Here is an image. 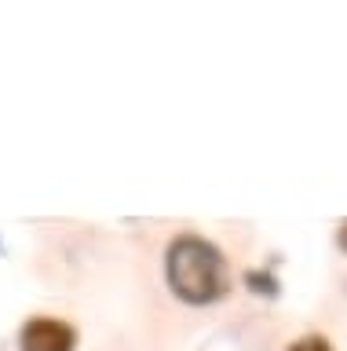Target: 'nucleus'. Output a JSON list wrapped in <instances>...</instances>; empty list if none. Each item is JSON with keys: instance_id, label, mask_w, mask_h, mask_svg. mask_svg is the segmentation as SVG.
I'll return each mask as SVG.
<instances>
[{"instance_id": "obj_1", "label": "nucleus", "mask_w": 347, "mask_h": 351, "mask_svg": "<svg viewBox=\"0 0 347 351\" xmlns=\"http://www.w3.org/2000/svg\"><path fill=\"white\" fill-rule=\"evenodd\" d=\"M165 282L183 304L212 307L231 293L234 274L216 241L201 234H176L165 249Z\"/></svg>"}, {"instance_id": "obj_2", "label": "nucleus", "mask_w": 347, "mask_h": 351, "mask_svg": "<svg viewBox=\"0 0 347 351\" xmlns=\"http://www.w3.org/2000/svg\"><path fill=\"white\" fill-rule=\"evenodd\" d=\"M18 351H77V329L66 318H29L18 329Z\"/></svg>"}, {"instance_id": "obj_3", "label": "nucleus", "mask_w": 347, "mask_h": 351, "mask_svg": "<svg viewBox=\"0 0 347 351\" xmlns=\"http://www.w3.org/2000/svg\"><path fill=\"white\" fill-rule=\"evenodd\" d=\"M242 282H245V289H248V293H256V296H267V300H278V296H281V285H278V278H274L270 271L248 267V271L242 274Z\"/></svg>"}, {"instance_id": "obj_4", "label": "nucleus", "mask_w": 347, "mask_h": 351, "mask_svg": "<svg viewBox=\"0 0 347 351\" xmlns=\"http://www.w3.org/2000/svg\"><path fill=\"white\" fill-rule=\"evenodd\" d=\"M285 351H336V348H333V340H329V337H322V333H307V337H296Z\"/></svg>"}, {"instance_id": "obj_5", "label": "nucleus", "mask_w": 347, "mask_h": 351, "mask_svg": "<svg viewBox=\"0 0 347 351\" xmlns=\"http://www.w3.org/2000/svg\"><path fill=\"white\" fill-rule=\"evenodd\" d=\"M336 245H340V252L347 256V219L340 223V230H336Z\"/></svg>"}]
</instances>
